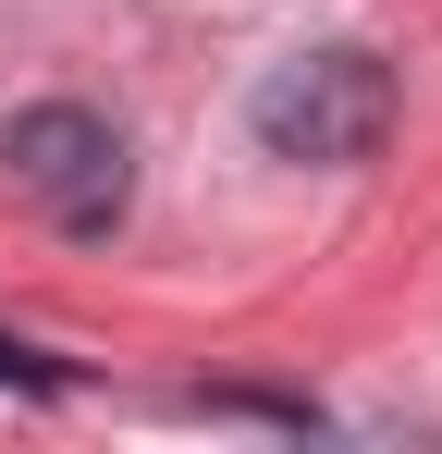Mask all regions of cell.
<instances>
[{"label":"cell","instance_id":"6da1fadb","mask_svg":"<svg viewBox=\"0 0 442 454\" xmlns=\"http://www.w3.org/2000/svg\"><path fill=\"white\" fill-rule=\"evenodd\" d=\"M258 148L271 160H307V172H344L393 136V74L368 50H307V62H271L258 98H246Z\"/></svg>","mask_w":442,"mask_h":454},{"label":"cell","instance_id":"7a4b0ae2","mask_svg":"<svg viewBox=\"0 0 442 454\" xmlns=\"http://www.w3.org/2000/svg\"><path fill=\"white\" fill-rule=\"evenodd\" d=\"M0 172H12V197H37L62 233H111V222H123V197H136L123 136H111L99 111H74V98L12 111V123H0Z\"/></svg>","mask_w":442,"mask_h":454},{"label":"cell","instance_id":"3957f363","mask_svg":"<svg viewBox=\"0 0 442 454\" xmlns=\"http://www.w3.org/2000/svg\"><path fill=\"white\" fill-rule=\"evenodd\" d=\"M0 380H37V393H50V380H62V369H37L25 344H0Z\"/></svg>","mask_w":442,"mask_h":454}]
</instances>
